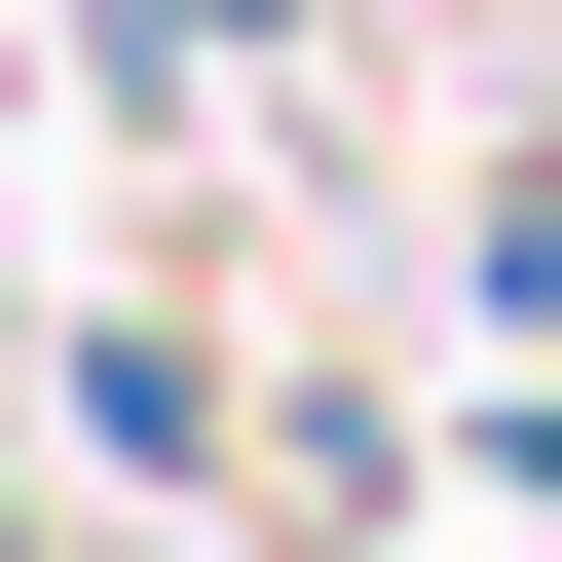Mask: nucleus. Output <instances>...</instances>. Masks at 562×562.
Here are the masks:
<instances>
[{"label": "nucleus", "instance_id": "f257e3e1", "mask_svg": "<svg viewBox=\"0 0 562 562\" xmlns=\"http://www.w3.org/2000/svg\"><path fill=\"white\" fill-rule=\"evenodd\" d=\"M38 413H76V487H150V525H225V450H262V375H225L188 301H76V338H38Z\"/></svg>", "mask_w": 562, "mask_h": 562}, {"label": "nucleus", "instance_id": "7ed1b4c3", "mask_svg": "<svg viewBox=\"0 0 562 562\" xmlns=\"http://www.w3.org/2000/svg\"><path fill=\"white\" fill-rule=\"evenodd\" d=\"M450 450H487V525H562V375H487V413H450Z\"/></svg>", "mask_w": 562, "mask_h": 562}, {"label": "nucleus", "instance_id": "20e7f679", "mask_svg": "<svg viewBox=\"0 0 562 562\" xmlns=\"http://www.w3.org/2000/svg\"><path fill=\"white\" fill-rule=\"evenodd\" d=\"M375 562H413V525H375Z\"/></svg>", "mask_w": 562, "mask_h": 562}, {"label": "nucleus", "instance_id": "f03ea898", "mask_svg": "<svg viewBox=\"0 0 562 562\" xmlns=\"http://www.w3.org/2000/svg\"><path fill=\"white\" fill-rule=\"evenodd\" d=\"M450 338H487V375L562 338V150H487V188H450Z\"/></svg>", "mask_w": 562, "mask_h": 562}]
</instances>
